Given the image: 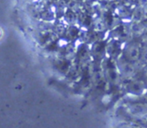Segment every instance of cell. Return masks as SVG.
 <instances>
[{"instance_id": "obj_1", "label": "cell", "mask_w": 147, "mask_h": 128, "mask_svg": "<svg viewBox=\"0 0 147 128\" xmlns=\"http://www.w3.org/2000/svg\"><path fill=\"white\" fill-rule=\"evenodd\" d=\"M128 56L130 58V59L135 61L138 60L140 57V51L139 48L137 46H131L128 51Z\"/></svg>"}, {"instance_id": "obj_3", "label": "cell", "mask_w": 147, "mask_h": 128, "mask_svg": "<svg viewBox=\"0 0 147 128\" xmlns=\"http://www.w3.org/2000/svg\"><path fill=\"white\" fill-rule=\"evenodd\" d=\"M142 18L147 19V5L144 6V9L142 10Z\"/></svg>"}, {"instance_id": "obj_5", "label": "cell", "mask_w": 147, "mask_h": 128, "mask_svg": "<svg viewBox=\"0 0 147 128\" xmlns=\"http://www.w3.org/2000/svg\"><path fill=\"white\" fill-rule=\"evenodd\" d=\"M144 75H145V76L147 77V66H146V67L144 68Z\"/></svg>"}, {"instance_id": "obj_6", "label": "cell", "mask_w": 147, "mask_h": 128, "mask_svg": "<svg viewBox=\"0 0 147 128\" xmlns=\"http://www.w3.org/2000/svg\"><path fill=\"white\" fill-rule=\"evenodd\" d=\"M144 42L147 44V36H145V37H144Z\"/></svg>"}, {"instance_id": "obj_4", "label": "cell", "mask_w": 147, "mask_h": 128, "mask_svg": "<svg viewBox=\"0 0 147 128\" xmlns=\"http://www.w3.org/2000/svg\"><path fill=\"white\" fill-rule=\"evenodd\" d=\"M142 58H143V60L147 64V50L143 53V55H142Z\"/></svg>"}, {"instance_id": "obj_2", "label": "cell", "mask_w": 147, "mask_h": 128, "mask_svg": "<svg viewBox=\"0 0 147 128\" xmlns=\"http://www.w3.org/2000/svg\"><path fill=\"white\" fill-rule=\"evenodd\" d=\"M141 29H142V27H141L138 23H135L132 24L131 29H132L133 32H135V33H140V32H141Z\"/></svg>"}]
</instances>
